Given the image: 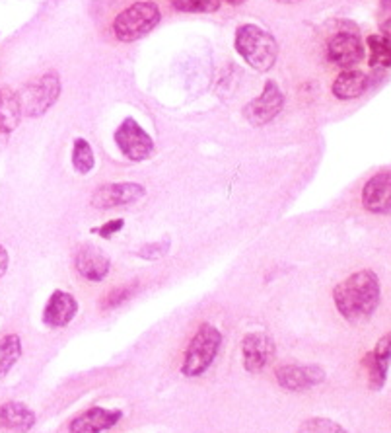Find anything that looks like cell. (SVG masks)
<instances>
[{"instance_id": "29", "label": "cell", "mask_w": 391, "mask_h": 433, "mask_svg": "<svg viewBox=\"0 0 391 433\" xmlns=\"http://www.w3.org/2000/svg\"><path fill=\"white\" fill-rule=\"evenodd\" d=\"M382 35L383 37H387V39L391 42V18L390 20H385V22L382 24Z\"/></svg>"}, {"instance_id": "5", "label": "cell", "mask_w": 391, "mask_h": 433, "mask_svg": "<svg viewBox=\"0 0 391 433\" xmlns=\"http://www.w3.org/2000/svg\"><path fill=\"white\" fill-rule=\"evenodd\" d=\"M60 96V78L57 73H45L20 90L18 100L27 118H41L57 103Z\"/></svg>"}, {"instance_id": "28", "label": "cell", "mask_w": 391, "mask_h": 433, "mask_svg": "<svg viewBox=\"0 0 391 433\" xmlns=\"http://www.w3.org/2000/svg\"><path fill=\"white\" fill-rule=\"evenodd\" d=\"M8 263H10L8 252H6V248L0 244V277L6 273V270H8Z\"/></svg>"}, {"instance_id": "17", "label": "cell", "mask_w": 391, "mask_h": 433, "mask_svg": "<svg viewBox=\"0 0 391 433\" xmlns=\"http://www.w3.org/2000/svg\"><path fill=\"white\" fill-rule=\"evenodd\" d=\"M35 425V414L34 410L10 400L0 404V429H12L18 433H27Z\"/></svg>"}, {"instance_id": "2", "label": "cell", "mask_w": 391, "mask_h": 433, "mask_svg": "<svg viewBox=\"0 0 391 433\" xmlns=\"http://www.w3.org/2000/svg\"><path fill=\"white\" fill-rule=\"evenodd\" d=\"M236 51L242 59L259 73H267L275 67L278 57V45L273 35L255 24H243L236 32Z\"/></svg>"}, {"instance_id": "22", "label": "cell", "mask_w": 391, "mask_h": 433, "mask_svg": "<svg viewBox=\"0 0 391 433\" xmlns=\"http://www.w3.org/2000/svg\"><path fill=\"white\" fill-rule=\"evenodd\" d=\"M72 166L78 174H90L96 166V156H94V151L90 143L78 137L75 139V146H72Z\"/></svg>"}, {"instance_id": "11", "label": "cell", "mask_w": 391, "mask_h": 433, "mask_svg": "<svg viewBox=\"0 0 391 433\" xmlns=\"http://www.w3.org/2000/svg\"><path fill=\"white\" fill-rule=\"evenodd\" d=\"M276 382L290 392L309 391L325 381V371L319 365H283L276 369Z\"/></svg>"}, {"instance_id": "3", "label": "cell", "mask_w": 391, "mask_h": 433, "mask_svg": "<svg viewBox=\"0 0 391 433\" xmlns=\"http://www.w3.org/2000/svg\"><path fill=\"white\" fill-rule=\"evenodd\" d=\"M220 346H222V332L212 324H200L199 330L195 332V336L185 349L181 373L189 379L207 373L208 367L217 359Z\"/></svg>"}, {"instance_id": "8", "label": "cell", "mask_w": 391, "mask_h": 433, "mask_svg": "<svg viewBox=\"0 0 391 433\" xmlns=\"http://www.w3.org/2000/svg\"><path fill=\"white\" fill-rule=\"evenodd\" d=\"M284 106V96L275 80H267L263 94L251 100L243 108V118L250 121L253 127H263L267 123H271L273 119L281 113Z\"/></svg>"}, {"instance_id": "16", "label": "cell", "mask_w": 391, "mask_h": 433, "mask_svg": "<svg viewBox=\"0 0 391 433\" xmlns=\"http://www.w3.org/2000/svg\"><path fill=\"white\" fill-rule=\"evenodd\" d=\"M78 315V301L67 291H53V295L43 308V324L49 328H65Z\"/></svg>"}, {"instance_id": "18", "label": "cell", "mask_w": 391, "mask_h": 433, "mask_svg": "<svg viewBox=\"0 0 391 433\" xmlns=\"http://www.w3.org/2000/svg\"><path fill=\"white\" fill-rule=\"evenodd\" d=\"M368 80L370 78H368L366 73L357 70V68H347L335 78L331 92L339 100H354V98H360L362 94L366 92Z\"/></svg>"}, {"instance_id": "19", "label": "cell", "mask_w": 391, "mask_h": 433, "mask_svg": "<svg viewBox=\"0 0 391 433\" xmlns=\"http://www.w3.org/2000/svg\"><path fill=\"white\" fill-rule=\"evenodd\" d=\"M22 108L18 94L10 88H0V133H12L20 125Z\"/></svg>"}, {"instance_id": "27", "label": "cell", "mask_w": 391, "mask_h": 433, "mask_svg": "<svg viewBox=\"0 0 391 433\" xmlns=\"http://www.w3.org/2000/svg\"><path fill=\"white\" fill-rule=\"evenodd\" d=\"M125 227V221L123 219H111V221H108L105 225H101L100 229H94V232H98L101 238H111L115 232H119V230Z\"/></svg>"}, {"instance_id": "31", "label": "cell", "mask_w": 391, "mask_h": 433, "mask_svg": "<svg viewBox=\"0 0 391 433\" xmlns=\"http://www.w3.org/2000/svg\"><path fill=\"white\" fill-rule=\"evenodd\" d=\"M228 4H233V6H238V4H243L245 0H226Z\"/></svg>"}, {"instance_id": "4", "label": "cell", "mask_w": 391, "mask_h": 433, "mask_svg": "<svg viewBox=\"0 0 391 433\" xmlns=\"http://www.w3.org/2000/svg\"><path fill=\"white\" fill-rule=\"evenodd\" d=\"M160 20H162V14H160L156 2H150V0L134 2L129 8L117 14L113 20V32L119 42H136L158 26Z\"/></svg>"}, {"instance_id": "23", "label": "cell", "mask_w": 391, "mask_h": 433, "mask_svg": "<svg viewBox=\"0 0 391 433\" xmlns=\"http://www.w3.org/2000/svg\"><path fill=\"white\" fill-rule=\"evenodd\" d=\"M298 433H349L327 418H309L298 427Z\"/></svg>"}, {"instance_id": "9", "label": "cell", "mask_w": 391, "mask_h": 433, "mask_svg": "<svg viewBox=\"0 0 391 433\" xmlns=\"http://www.w3.org/2000/svg\"><path fill=\"white\" fill-rule=\"evenodd\" d=\"M146 196V189L136 182H119V184H103L92 194L90 203L96 209L108 211L115 207H125L141 201Z\"/></svg>"}, {"instance_id": "15", "label": "cell", "mask_w": 391, "mask_h": 433, "mask_svg": "<svg viewBox=\"0 0 391 433\" xmlns=\"http://www.w3.org/2000/svg\"><path fill=\"white\" fill-rule=\"evenodd\" d=\"M75 268L76 272L80 273V277L92 281V283H100L108 277L111 262H109L108 254H103L100 248L84 244L76 250Z\"/></svg>"}, {"instance_id": "1", "label": "cell", "mask_w": 391, "mask_h": 433, "mask_svg": "<svg viewBox=\"0 0 391 433\" xmlns=\"http://www.w3.org/2000/svg\"><path fill=\"white\" fill-rule=\"evenodd\" d=\"M382 285L372 270H360L333 289V303L339 315L350 324L368 322L380 306Z\"/></svg>"}, {"instance_id": "24", "label": "cell", "mask_w": 391, "mask_h": 433, "mask_svg": "<svg viewBox=\"0 0 391 433\" xmlns=\"http://www.w3.org/2000/svg\"><path fill=\"white\" fill-rule=\"evenodd\" d=\"M222 0H172V6L179 12H217Z\"/></svg>"}, {"instance_id": "12", "label": "cell", "mask_w": 391, "mask_h": 433, "mask_svg": "<svg viewBox=\"0 0 391 433\" xmlns=\"http://www.w3.org/2000/svg\"><path fill=\"white\" fill-rule=\"evenodd\" d=\"M362 365L368 371V384L372 391H380L385 384L387 371L391 367V332L383 334L376 348L364 356Z\"/></svg>"}, {"instance_id": "20", "label": "cell", "mask_w": 391, "mask_h": 433, "mask_svg": "<svg viewBox=\"0 0 391 433\" xmlns=\"http://www.w3.org/2000/svg\"><path fill=\"white\" fill-rule=\"evenodd\" d=\"M368 63L370 67H391V42L382 34H372L366 37Z\"/></svg>"}, {"instance_id": "7", "label": "cell", "mask_w": 391, "mask_h": 433, "mask_svg": "<svg viewBox=\"0 0 391 433\" xmlns=\"http://www.w3.org/2000/svg\"><path fill=\"white\" fill-rule=\"evenodd\" d=\"M327 57L335 67L347 68L357 67L364 61V43L357 30H341L327 43Z\"/></svg>"}, {"instance_id": "10", "label": "cell", "mask_w": 391, "mask_h": 433, "mask_svg": "<svg viewBox=\"0 0 391 433\" xmlns=\"http://www.w3.org/2000/svg\"><path fill=\"white\" fill-rule=\"evenodd\" d=\"M276 356L275 340L265 332H251L242 340V361L248 373L263 371Z\"/></svg>"}, {"instance_id": "26", "label": "cell", "mask_w": 391, "mask_h": 433, "mask_svg": "<svg viewBox=\"0 0 391 433\" xmlns=\"http://www.w3.org/2000/svg\"><path fill=\"white\" fill-rule=\"evenodd\" d=\"M169 252V240H158V242H152V244H146V246H142L139 252H136V256L139 258H142V260H160V258H164V256Z\"/></svg>"}, {"instance_id": "25", "label": "cell", "mask_w": 391, "mask_h": 433, "mask_svg": "<svg viewBox=\"0 0 391 433\" xmlns=\"http://www.w3.org/2000/svg\"><path fill=\"white\" fill-rule=\"evenodd\" d=\"M133 293L134 287H131V285H123V287L113 289V291H109L105 299L101 301V308H105V310L117 308V306H121L123 303H127L129 299L133 297Z\"/></svg>"}, {"instance_id": "6", "label": "cell", "mask_w": 391, "mask_h": 433, "mask_svg": "<svg viewBox=\"0 0 391 433\" xmlns=\"http://www.w3.org/2000/svg\"><path fill=\"white\" fill-rule=\"evenodd\" d=\"M115 144L119 146L121 154L133 162H142L154 154V141L144 129L134 121L133 118H127L113 133Z\"/></svg>"}, {"instance_id": "21", "label": "cell", "mask_w": 391, "mask_h": 433, "mask_svg": "<svg viewBox=\"0 0 391 433\" xmlns=\"http://www.w3.org/2000/svg\"><path fill=\"white\" fill-rule=\"evenodd\" d=\"M22 357V340L16 334H8L0 338V379L10 373Z\"/></svg>"}, {"instance_id": "14", "label": "cell", "mask_w": 391, "mask_h": 433, "mask_svg": "<svg viewBox=\"0 0 391 433\" xmlns=\"http://www.w3.org/2000/svg\"><path fill=\"white\" fill-rule=\"evenodd\" d=\"M123 418L121 410H109V408L94 406L88 408L86 412L72 418V422L68 424L70 433H101L108 432L111 427H115Z\"/></svg>"}, {"instance_id": "30", "label": "cell", "mask_w": 391, "mask_h": 433, "mask_svg": "<svg viewBox=\"0 0 391 433\" xmlns=\"http://www.w3.org/2000/svg\"><path fill=\"white\" fill-rule=\"evenodd\" d=\"M276 2H281V4H298L302 0H276Z\"/></svg>"}, {"instance_id": "13", "label": "cell", "mask_w": 391, "mask_h": 433, "mask_svg": "<svg viewBox=\"0 0 391 433\" xmlns=\"http://www.w3.org/2000/svg\"><path fill=\"white\" fill-rule=\"evenodd\" d=\"M364 209L374 215L391 213V170L378 172L368 180L360 194Z\"/></svg>"}]
</instances>
